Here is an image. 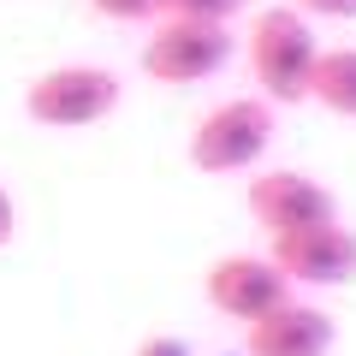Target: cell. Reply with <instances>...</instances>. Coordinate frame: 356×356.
I'll return each instance as SVG.
<instances>
[{
	"instance_id": "6da1fadb",
	"label": "cell",
	"mask_w": 356,
	"mask_h": 356,
	"mask_svg": "<svg viewBox=\"0 0 356 356\" xmlns=\"http://www.w3.org/2000/svg\"><path fill=\"white\" fill-rule=\"evenodd\" d=\"M243 48H250L255 95H267L273 107H303L315 95V65H321L315 18H303L285 0L280 6H261V13H250Z\"/></svg>"
},
{
	"instance_id": "9c48e42d",
	"label": "cell",
	"mask_w": 356,
	"mask_h": 356,
	"mask_svg": "<svg viewBox=\"0 0 356 356\" xmlns=\"http://www.w3.org/2000/svg\"><path fill=\"white\" fill-rule=\"evenodd\" d=\"M315 107H327L332 119H356V48H321V65H315Z\"/></svg>"
},
{
	"instance_id": "8fae6325",
	"label": "cell",
	"mask_w": 356,
	"mask_h": 356,
	"mask_svg": "<svg viewBox=\"0 0 356 356\" xmlns=\"http://www.w3.org/2000/svg\"><path fill=\"white\" fill-rule=\"evenodd\" d=\"M83 6L107 24H154L161 18V0H83Z\"/></svg>"
},
{
	"instance_id": "4fadbf2b",
	"label": "cell",
	"mask_w": 356,
	"mask_h": 356,
	"mask_svg": "<svg viewBox=\"0 0 356 356\" xmlns=\"http://www.w3.org/2000/svg\"><path fill=\"white\" fill-rule=\"evenodd\" d=\"M285 6H297L303 18H344V24L356 18V0H285Z\"/></svg>"
},
{
	"instance_id": "8992f818",
	"label": "cell",
	"mask_w": 356,
	"mask_h": 356,
	"mask_svg": "<svg viewBox=\"0 0 356 356\" xmlns=\"http://www.w3.org/2000/svg\"><path fill=\"white\" fill-rule=\"evenodd\" d=\"M267 255L291 280V291H339L356 280V232L344 220L291 232V238H267Z\"/></svg>"
},
{
	"instance_id": "5b68a950",
	"label": "cell",
	"mask_w": 356,
	"mask_h": 356,
	"mask_svg": "<svg viewBox=\"0 0 356 356\" xmlns=\"http://www.w3.org/2000/svg\"><path fill=\"white\" fill-rule=\"evenodd\" d=\"M243 208H250V220L267 238H291V232L344 220L332 184H321L315 172H297V166H255L250 191H243Z\"/></svg>"
},
{
	"instance_id": "5bb4252c",
	"label": "cell",
	"mask_w": 356,
	"mask_h": 356,
	"mask_svg": "<svg viewBox=\"0 0 356 356\" xmlns=\"http://www.w3.org/2000/svg\"><path fill=\"white\" fill-rule=\"evenodd\" d=\"M13 238H18V202H13V191L0 184V250H6Z\"/></svg>"
},
{
	"instance_id": "ba28073f",
	"label": "cell",
	"mask_w": 356,
	"mask_h": 356,
	"mask_svg": "<svg viewBox=\"0 0 356 356\" xmlns=\"http://www.w3.org/2000/svg\"><path fill=\"white\" fill-rule=\"evenodd\" d=\"M332 344H339L332 315L297 291L243 327V356H332Z\"/></svg>"
},
{
	"instance_id": "277c9868",
	"label": "cell",
	"mask_w": 356,
	"mask_h": 356,
	"mask_svg": "<svg viewBox=\"0 0 356 356\" xmlns=\"http://www.w3.org/2000/svg\"><path fill=\"white\" fill-rule=\"evenodd\" d=\"M238 54V36L232 24H196V18H154L149 36H143L137 65L166 89H191L220 77Z\"/></svg>"
},
{
	"instance_id": "3957f363",
	"label": "cell",
	"mask_w": 356,
	"mask_h": 356,
	"mask_svg": "<svg viewBox=\"0 0 356 356\" xmlns=\"http://www.w3.org/2000/svg\"><path fill=\"white\" fill-rule=\"evenodd\" d=\"M119 102H125V83L113 65H48L24 83V113L42 131H89L113 119Z\"/></svg>"
},
{
	"instance_id": "7c38bea8",
	"label": "cell",
	"mask_w": 356,
	"mask_h": 356,
	"mask_svg": "<svg viewBox=\"0 0 356 356\" xmlns=\"http://www.w3.org/2000/svg\"><path fill=\"white\" fill-rule=\"evenodd\" d=\"M131 356H196V350H191V339H178V332H149Z\"/></svg>"
},
{
	"instance_id": "30bf717a",
	"label": "cell",
	"mask_w": 356,
	"mask_h": 356,
	"mask_svg": "<svg viewBox=\"0 0 356 356\" xmlns=\"http://www.w3.org/2000/svg\"><path fill=\"white\" fill-rule=\"evenodd\" d=\"M250 0H161V18H196V24H238Z\"/></svg>"
},
{
	"instance_id": "52a82bcc",
	"label": "cell",
	"mask_w": 356,
	"mask_h": 356,
	"mask_svg": "<svg viewBox=\"0 0 356 356\" xmlns=\"http://www.w3.org/2000/svg\"><path fill=\"white\" fill-rule=\"evenodd\" d=\"M202 291H208V303H214V315L250 327V321H261L267 309H280L285 297H291V280L273 267V255L232 250V255H220V261H208Z\"/></svg>"
},
{
	"instance_id": "7a4b0ae2",
	"label": "cell",
	"mask_w": 356,
	"mask_h": 356,
	"mask_svg": "<svg viewBox=\"0 0 356 356\" xmlns=\"http://www.w3.org/2000/svg\"><path fill=\"white\" fill-rule=\"evenodd\" d=\"M273 149V102L267 95H226L214 102L184 137V161L208 178L255 172Z\"/></svg>"
}]
</instances>
